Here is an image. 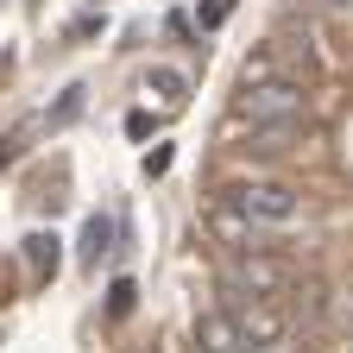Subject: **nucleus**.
Returning <instances> with one entry per match:
<instances>
[{"label": "nucleus", "mask_w": 353, "mask_h": 353, "mask_svg": "<svg viewBox=\"0 0 353 353\" xmlns=\"http://www.w3.org/2000/svg\"><path fill=\"white\" fill-rule=\"evenodd\" d=\"M309 120V95L303 82H278V76H259L240 88L234 101V126H252V132H296Z\"/></svg>", "instance_id": "f257e3e1"}, {"label": "nucleus", "mask_w": 353, "mask_h": 353, "mask_svg": "<svg viewBox=\"0 0 353 353\" xmlns=\"http://www.w3.org/2000/svg\"><path fill=\"white\" fill-rule=\"evenodd\" d=\"M221 208H234L240 221H252V228H296V221L309 214L296 190L284 183H234L228 196H221Z\"/></svg>", "instance_id": "f03ea898"}, {"label": "nucleus", "mask_w": 353, "mask_h": 353, "mask_svg": "<svg viewBox=\"0 0 353 353\" xmlns=\"http://www.w3.org/2000/svg\"><path fill=\"white\" fill-rule=\"evenodd\" d=\"M221 284L228 290H240V296H278V290H290V265L284 259H272L265 246H240L228 265H221Z\"/></svg>", "instance_id": "7ed1b4c3"}, {"label": "nucleus", "mask_w": 353, "mask_h": 353, "mask_svg": "<svg viewBox=\"0 0 353 353\" xmlns=\"http://www.w3.org/2000/svg\"><path fill=\"white\" fill-rule=\"evenodd\" d=\"M240 322L228 316V309H202L196 316V353H240Z\"/></svg>", "instance_id": "20e7f679"}, {"label": "nucleus", "mask_w": 353, "mask_h": 353, "mask_svg": "<svg viewBox=\"0 0 353 353\" xmlns=\"http://www.w3.org/2000/svg\"><path fill=\"white\" fill-rule=\"evenodd\" d=\"M114 234H120V228H114L108 214H88V228H82V265H88V272L114 252Z\"/></svg>", "instance_id": "39448f33"}, {"label": "nucleus", "mask_w": 353, "mask_h": 353, "mask_svg": "<svg viewBox=\"0 0 353 353\" xmlns=\"http://www.w3.org/2000/svg\"><path fill=\"white\" fill-rule=\"evenodd\" d=\"M145 95H158V101H183L190 82L176 76V70H152V76H145Z\"/></svg>", "instance_id": "423d86ee"}, {"label": "nucleus", "mask_w": 353, "mask_h": 353, "mask_svg": "<svg viewBox=\"0 0 353 353\" xmlns=\"http://www.w3.org/2000/svg\"><path fill=\"white\" fill-rule=\"evenodd\" d=\"M82 95H88V88H82V82H76V88H63V101L51 108V126H70V120L82 114Z\"/></svg>", "instance_id": "0eeeda50"}, {"label": "nucleus", "mask_w": 353, "mask_h": 353, "mask_svg": "<svg viewBox=\"0 0 353 353\" xmlns=\"http://www.w3.org/2000/svg\"><path fill=\"white\" fill-rule=\"evenodd\" d=\"M26 259L38 265V272H44V265H57V240H51V234H32V240H26Z\"/></svg>", "instance_id": "6e6552de"}, {"label": "nucleus", "mask_w": 353, "mask_h": 353, "mask_svg": "<svg viewBox=\"0 0 353 353\" xmlns=\"http://www.w3.org/2000/svg\"><path fill=\"white\" fill-rule=\"evenodd\" d=\"M132 296H139V290H132V278H114V284H108V309H114V316H132Z\"/></svg>", "instance_id": "1a4fd4ad"}, {"label": "nucleus", "mask_w": 353, "mask_h": 353, "mask_svg": "<svg viewBox=\"0 0 353 353\" xmlns=\"http://www.w3.org/2000/svg\"><path fill=\"white\" fill-rule=\"evenodd\" d=\"M228 13H234V0H208V7H202V32H214Z\"/></svg>", "instance_id": "9d476101"}, {"label": "nucleus", "mask_w": 353, "mask_h": 353, "mask_svg": "<svg viewBox=\"0 0 353 353\" xmlns=\"http://www.w3.org/2000/svg\"><path fill=\"white\" fill-rule=\"evenodd\" d=\"M145 170H152V176H164V170H170V145H158V152H145Z\"/></svg>", "instance_id": "9b49d317"}, {"label": "nucleus", "mask_w": 353, "mask_h": 353, "mask_svg": "<svg viewBox=\"0 0 353 353\" xmlns=\"http://www.w3.org/2000/svg\"><path fill=\"white\" fill-rule=\"evenodd\" d=\"M309 7H347V0H309Z\"/></svg>", "instance_id": "f8f14e48"}, {"label": "nucleus", "mask_w": 353, "mask_h": 353, "mask_svg": "<svg viewBox=\"0 0 353 353\" xmlns=\"http://www.w3.org/2000/svg\"><path fill=\"white\" fill-rule=\"evenodd\" d=\"M0 164H7V145H0Z\"/></svg>", "instance_id": "ddd939ff"}]
</instances>
